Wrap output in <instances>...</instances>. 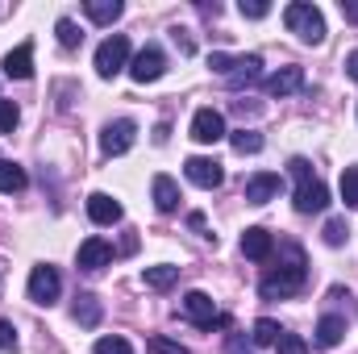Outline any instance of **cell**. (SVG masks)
I'll use <instances>...</instances> for the list:
<instances>
[{
    "mask_svg": "<svg viewBox=\"0 0 358 354\" xmlns=\"http://www.w3.org/2000/svg\"><path fill=\"white\" fill-rule=\"evenodd\" d=\"M304 283H308V263H304V250H300L296 242H287V246H283V259H279V267H271L267 275H263L259 292H263V300H287V296L304 292Z\"/></svg>",
    "mask_w": 358,
    "mask_h": 354,
    "instance_id": "1",
    "label": "cell"
},
{
    "mask_svg": "<svg viewBox=\"0 0 358 354\" xmlns=\"http://www.w3.org/2000/svg\"><path fill=\"white\" fill-rule=\"evenodd\" d=\"M287 171L296 176V196H292V200H296V213H325L329 187L313 176V163H308V159H292Z\"/></svg>",
    "mask_w": 358,
    "mask_h": 354,
    "instance_id": "2",
    "label": "cell"
},
{
    "mask_svg": "<svg viewBox=\"0 0 358 354\" xmlns=\"http://www.w3.org/2000/svg\"><path fill=\"white\" fill-rule=\"evenodd\" d=\"M208 67L217 71V76H225V84L238 92L246 88V84H255L259 76H263V55H221V50H213L208 55Z\"/></svg>",
    "mask_w": 358,
    "mask_h": 354,
    "instance_id": "3",
    "label": "cell"
},
{
    "mask_svg": "<svg viewBox=\"0 0 358 354\" xmlns=\"http://www.w3.org/2000/svg\"><path fill=\"white\" fill-rule=\"evenodd\" d=\"M283 25H287L300 42H308V46H321V42H325V17H321V8H313V4H304V0H296V4L283 8Z\"/></svg>",
    "mask_w": 358,
    "mask_h": 354,
    "instance_id": "4",
    "label": "cell"
},
{
    "mask_svg": "<svg viewBox=\"0 0 358 354\" xmlns=\"http://www.w3.org/2000/svg\"><path fill=\"white\" fill-rule=\"evenodd\" d=\"M125 67H129V38H125V34L104 38V42L96 46V76H100V80H113V76H121Z\"/></svg>",
    "mask_w": 358,
    "mask_h": 354,
    "instance_id": "5",
    "label": "cell"
},
{
    "mask_svg": "<svg viewBox=\"0 0 358 354\" xmlns=\"http://www.w3.org/2000/svg\"><path fill=\"white\" fill-rule=\"evenodd\" d=\"M183 317L192 321V325H200V330H213V325H229V317L225 313H217V304H213V296L208 292H187L183 296Z\"/></svg>",
    "mask_w": 358,
    "mask_h": 354,
    "instance_id": "6",
    "label": "cell"
},
{
    "mask_svg": "<svg viewBox=\"0 0 358 354\" xmlns=\"http://www.w3.org/2000/svg\"><path fill=\"white\" fill-rule=\"evenodd\" d=\"M59 292H63V275H59V267H50V263H42V267H34L29 271V300L34 304H55L59 300Z\"/></svg>",
    "mask_w": 358,
    "mask_h": 354,
    "instance_id": "7",
    "label": "cell"
},
{
    "mask_svg": "<svg viewBox=\"0 0 358 354\" xmlns=\"http://www.w3.org/2000/svg\"><path fill=\"white\" fill-rule=\"evenodd\" d=\"M134 138H138V125H134L129 117H121V121H108V125L100 129V150H104L108 159H117V155H125V150L134 146Z\"/></svg>",
    "mask_w": 358,
    "mask_h": 354,
    "instance_id": "8",
    "label": "cell"
},
{
    "mask_svg": "<svg viewBox=\"0 0 358 354\" xmlns=\"http://www.w3.org/2000/svg\"><path fill=\"white\" fill-rule=\"evenodd\" d=\"M163 71H167V59H163L159 46H142V50L134 55V63H129L134 84H155V80H163Z\"/></svg>",
    "mask_w": 358,
    "mask_h": 354,
    "instance_id": "9",
    "label": "cell"
},
{
    "mask_svg": "<svg viewBox=\"0 0 358 354\" xmlns=\"http://www.w3.org/2000/svg\"><path fill=\"white\" fill-rule=\"evenodd\" d=\"M229 129H225V117L217 113V108H196V117H192V138L200 142V146H213V142H221Z\"/></svg>",
    "mask_w": 358,
    "mask_h": 354,
    "instance_id": "10",
    "label": "cell"
},
{
    "mask_svg": "<svg viewBox=\"0 0 358 354\" xmlns=\"http://www.w3.org/2000/svg\"><path fill=\"white\" fill-rule=\"evenodd\" d=\"M183 176L192 179L196 187H208V192L225 183V171H221V163H217V159H204V155H192V159L183 163Z\"/></svg>",
    "mask_w": 358,
    "mask_h": 354,
    "instance_id": "11",
    "label": "cell"
},
{
    "mask_svg": "<svg viewBox=\"0 0 358 354\" xmlns=\"http://www.w3.org/2000/svg\"><path fill=\"white\" fill-rule=\"evenodd\" d=\"M242 255H246V259H255V263H267L271 255H275V238H271V229L250 225V229L242 234Z\"/></svg>",
    "mask_w": 358,
    "mask_h": 354,
    "instance_id": "12",
    "label": "cell"
},
{
    "mask_svg": "<svg viewBox=\"0 0 358 354\" xmlns=\"http://www.w3.org/2000/svg\"><path fill=\"white\" fill-rule=\"evenodd\" d=\"M76 263H80V271H104V267L113 263V246L104 238H88V242H80Z\"/></svg>",
    "mask_w": 358,
    "mask_h": 354,
    "instance_id": "13",
    "label": "cell"
},
{
    "mask_svg": "<svg viewBox=\"0 0 358 354\" xmlns=\"http://www.w3.org/2000/svg\"><path fill=\"white\" fill-rule=\"evenodd\" d=\"M342 338H346V317H338V313H325V317L317 321L313 346H321V351H334V346H342Z\"/></svg>",
    "mask_w": 358,
    "mask_h": 354,
    "instance_id": "14",
    "label": "cell"
},
{
    "mask_svg": "<svg viewBox=\"0 0 358 354\" xmlns=\"http://www.w3.org/2000/svg\"><path fill=\"white\" fill-rule=\"evenodd\" d=\"M4 76L8 80H29L34 76V42H21L17 50L4 55Z\"/></svg>",
    "mask_w": 358,
    "mask_h": 354,
    "instance_id": "15",
    "label": "cell"
},
{
    "mask_svg": "<svg viewBox=\"0 0 358 354\" xmlns=\"http://www.w3.org/2000/svg\"><path fill=\"white\" fill-rule=\"evenodd\" d=\"M88 217L96 225H113V221H121V200H113L108 192H92L88 196Z\"/></svg>",
    "mask_w": 358,
    "mask_h": 354,
    "instance_id": "16",
    "label": "cell"
},
{
    "mask_svg": "<svg viewBox=\"0 0 358 354\" xmlns=\"http://www.w3.org/2000/svg\"><path fill=\"white\" fill-rule=\"evenodd\" d=\"M304 88V71L300 67H279L275 76H267V96H292V92Z\"/></svg>",
    "mask_w": 358,
    "mask_h": 354,
    "instance_id": "17",
    "label": "cell"
},
{
    "mask_svg": "<svg viewBox=\"0 0 358 354\" xmlns=\"http://www.w3.org/2000/svg\"><path fill=\"white\" fill-rule=\"evenodd\" d=\"M279 187H283V183H279L275 171H259V176L246 179V200H250V204H267V200H275Z\"/></svg>",
    "mask_w": 358,
    "mask_h": 354,
    "instance_id": "18",
    "label": "cell"
},
{
    "mask_svg": "<svg viewBox=\"0 0 358 354\" xmlns=\"http://www.w3.org/2000/svg\"><path fill=\"white\" fill-rule=\"evenodd\" d=\"M100 313H104V309H100V300H96L92 292H80L76 304H71V317H76L84 330H96V325H100Z\"/></svg>",
    "mask_w": 358,
    "mask_h": 354,
    "instance_id": "19",
    "label": "cell"
},
{
    "mask_svg": "<svg viewBox=\"0 0 358 354\" xmlns=\"http://www.w3.org/2000/svg\"><path fill=\"white\" fill-rule=\"evenodd\" d=\"M150 187H155V208H159V213H176L179 208V183L176 179L171 176H155Z\"/></svg>",
    "mask_w": 358,
    "mask_h": 354,
    "instance_id": "20",
    "label": "cell"
},
{
    "mask_svg": "<svg viewBox=\"0 0 358 354\" xmlns=\"http://www.w3.org/2000/svg\"><path fill=\"white\" fill-rule=\"evenodd\" d=\"M84 13H88V21H96V25H113V21L125 13V4H121V0H88Z\"/></svg>",
    "mask_w": 358,
    "mask_h": 354,
    "instance_id": "21",
    "label": "cell"
},
{
    "mask_svg": "<svg viewBox=\"0 0 358 354\" xmlns=\"http://www.w3.org/2000/svg\"><path fill=\"white\" fill-rule=\"evenodd\" d=\"M142 279H146V288H155V292H167V288L179 279V267H171V263L146 267V271H142Z\"/></svg>",
    "mask_w": 358,
    "mask_h": 354,
    "instance_id": "22",
    "label": "cell"
},
{
    "mask_svg": "<svg viewBox=\"0 0 358 354\" xmlns=\"http://www.w3.org/2000/svg\"><path fill=\"white\" fill-rule=\"evenodd\" d=\"M55 34H59V46H63V50H76V46L84 42V29H80V25H76L71 17H59Z\"/></svg>",
    "mask_w": 358,
    "mask_h": 354,
    "instance_id": "23",
    "label": "cell"
},
{
    "mask_svg": "<svg viewBox=\"0 0 358 354\" xmlns=\"http://www.w3.org/2000/svg\"><path fill=\"white\" fill-rule=\"evenodd\" d=\"M29 179H25V171L17 167V163H8V159H0V192H21Z\"/></svg>",
    "mask_w": 358,
    "mask_h": 354,
    "instance_id": "24",
    "label": "cell"
},
{
    "mask_svg": "<svg viewBox=\"0 0 358 354\" xmlns=\"http://www.w3.org/2000/svg\"><path fill=\"white\" fill-rule=\"evenodd\" d=\"M229 142H234L238 155H259L263 150V134H255V129H238V134H229Z\"/></svg>",
    "mask_w": 358,
    "mask_h": 354,
    "instance_id": "25",
    "label": "cell"
},
{
    "mask_svg": "<svg viewBox=\"0 0 358 354\" xmlns=\"http://www.w3.org/2000/svg\"><path fill=\"white\" fill-rule=\"evenodd\" d=\"M338 187H342V200H346V208H358V167H346Z\"/></svg>",
    "mask_w": 358,
    "mask_h": 354,
    "instance_id": "26",
    "label": "cell"
},
{
    "mask_svg": "<svg viewBox=\"0 0 358 354\" xmlns=\"http://www.w3.org/2000/svg\"><path fill=\"white\" fill-rule=\"evenodd\" d=\"M279 338H283V330H279L275 321H267V317H263V321H255V342H259V346H275Z\"/></svg>",
    "mask_w": 358,
    "mask_h": 354,
    "instance_id": "27",
    "label": "cell"
},
{
    "mask_svg": "<svg viewBox=\"0 0 358 354\" xmlns=\"http://www.w3.org/2000/svg\"><path fill=\"white\" fill-rule=\"evenodd\" d=\"M92 354H134V346H129L125 338H117V334H108V338H100V342L92 346Z\"/></svg>",
    "mask_w": 358,
    "mask_h": 354,
    "instance_id": "28",
    "label": "cell"
},
{
    "mask_svg": "<svg viewBox=\"0 0 358 354\" xmlns=\"http://www.w3.org/2000/svg\"><path fill=\"white\" fill-rule=\"evenodd\" d=\"M346 234H350V229H346V221H342V217H334V221H325V229H321V238H325V246H342V242H346Z\"/></svg>",
    "mask_w": 358,
    "mask_h": 354,
    "instance_id": "29",
    "label": "cell"
},
{
    "mask_svg": "<svg viewBox=\"0 0 358 354\" xmlns=\"http://www.w3.org/2000/svg\"><path fill=\"white\" fill-rule=\"evenodd\" d=\"M275 354H308V342H304L300 334H283V338L275 342Z\"/></svg>",
    "mask_w": 358,
    "mask_h": 354,
    "instance_id": "30",
    "label": "cell"
},
{
    "mask_svg": "<svg viewBox=\"0 0 358 354\" xmlns=\"http://www.w3.org/2000/svg\"><path fill=\"white\" fill-rule=\"evenodd\" d=\"M146 346H150V354H192L187 346H179V342H171V338H163V334H155V338H150Z\"/></svg>",
    "mask_w": 358,
    "mask_h": 354,
    "instance_id": "31",
    "label": "cell"
},
{
    "mask_svg": "<svg viewBox=\"0 0 358 354\" xmlns=\"http://www.w3.org/2000/svg\"><path fill=\"white\" fill-rule=\"evenodd\" d=\"M17 104L13 100H0V134H13V125H17Z\"/></svg>",
    "mask_w": 358,
    "mask_h": 354,
    "instance_id": "32",
    "label": "cell"
},
{
    "mask_svg": "<svg viewBox=\"0 0 358 354\" xmlns=\"http://www.w3.org/2000/svg\"><path fill=\"white\" fill-rule=\"evenodd\" d=\"M267 13H271V4H267V0H250V4L242 0V17H250V21H259V17H267Z\"/></svg>",
    "mask_w": 358,
    "mask_h": 354,
    "instance_id": "33",
    "label": "cell"
},
{
    "mask_svg": "<svg viewBox=\"0 0 358 354\" xmlns=\"http://www.w3.org/2000/svg\"><path fill=\"white\" fill-rule=\"evenodd\" d=\"M17 346V330H13V321H0V351H13Z\"/></svg>",
    "mask_w": 358,
    "mask_h": 354,
    "instance_id": "34",
    "label": "cell"
},
{
    "mask_svg": "<svg viewBox=\"0 0 358 354\" xmlns=\"http://www.w3.org/2000/svg\"><path fill=\"white\" fill-rule=\"evenodd\" d=\"M346 76L358 84V50H350V55H346Z\"/></svg>",
    "mask_w": 358,
    "mask_h": 354,
    "instance_id": "35",
    "label": "cell"
},
{
    "mask_svg": "<svg viewBox=\"0 0 358 354\" xmlns=\"http://www.w3.org/2000/svg\"><path fill=\"white\" fill-rule=\"evenodd\" d=\"M342 13H346L350 21H358V4H355V0H350V4H342Z\"/></svg>",
    "mask_w": 358,
    "mask_h": 354,
    "instance_id": "36",
    "label": "cell"
},
{
    "mask_svg": "<svg viewBox=\"0 0 358 354\" xmlns=\"http://www.w3.org/2000/svg\"><path fill=\"white\" fill-rule=\"evenodd\" d=\"M229 351L234 354H250V351H242V338H229Z\"/></svg>",
    "mask_w": 358,
    "mask_h": 354,
    "instance_id": "37",
    "label": "cell"
}]
</instances>
